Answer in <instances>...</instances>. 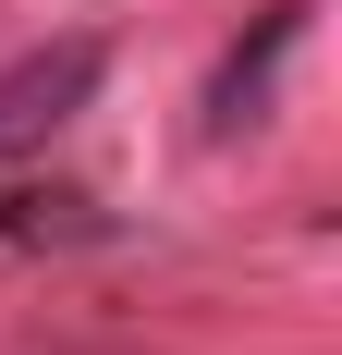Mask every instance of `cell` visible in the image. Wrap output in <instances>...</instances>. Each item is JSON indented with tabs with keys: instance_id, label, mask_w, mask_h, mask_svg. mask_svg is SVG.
Here are the masks:
<instances>
[{
	"instance_id": "obj_1",
	"label": "cell",
	"mask_w": 342,
	"mask_h": 355,
	"mask_svg": "<svg viewBox=\"0 0 342 355\" xmlns=\"http://www.w3.org/2000/svg\"><path fill=\"white\" fill-rule=\"evenodd\" d=\"M98 73H110V37H49V49H25V62H0V159L49 147L73 110L98 98Z\"/></svg>"
},
{
	"instance_id": "obj_2",
	"label": "cell",
	"mask_w": 342,
	"mask_h": 355,
	"mask_svg": "<svg viewBox=\"0 0 342 355\" xmlns=\"http://www.w3.org/2000/svg\"><path fill=\"white\" fill-rule=\"evenodd\" d=\"M306 12H318V0H269V12H257V37H233V49H220V73H208V135H244V123L269 110V73L306 49Z\"/></svg>"
}]
</instances>
